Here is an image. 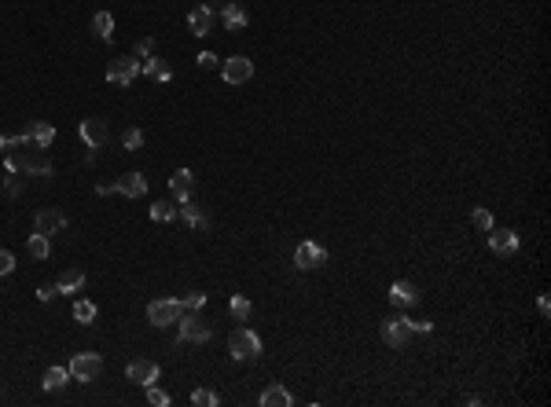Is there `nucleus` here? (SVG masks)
I'll return each mask as SVG.
<instances>
[{"mask_svg":"<svg viewBox=\"0 0 551 407\" xmlns=\"http://www.w3.org/2000/svg\"><path fill=\"white\" fill-rule=\"evenodd\" d=\"M8 155V173H30V176H52V162L44 158V147H37L26 132L11 136Z\"/></svg>","mask_w":551,"mask_h":407,"instance_id":"obj_1","label":"nucleus"},{"mask_svg":"<svg viewBox=\"0 0 551 407\" xmlns=\"http://www.w3.org/2000/svg\"><path fill=\"white\" fill-rule=\"evenodd\" d=\"M228 352H232V360L250 363V360H258V356H261V338L254 334L250 327H239L236 334L228 338Z\"/></svg>","mask_w":551,"mask_h":407,"instance_id":"obj_2","label":"nucleus"},{"mask_svg":"<svg viewBox=\"0 0 551 407\" xmlns=\"http://www.w3.org/2000/svg\"><path fill=\"white\" fill-rule=\"evenodd\" d=\"M184 312H188V309H184L181 297H158V301L147 304V323H155V327H173Z\"/></svg>","mask_w":551,"mask_h":407,"instance_id":"obj_3","label":"nucleus"},{"mask_svg":"<svg viewBox=\"0 0 551 407\" xmlns=\"http://www.w3.org/2000/svg\"><path fill=\"white\" fill-rule=\"evenodd\" d=\"M382 341H386L390 349H404L408 338H412V320L408 315H390V320H382Z\"/></svg>","mask_w":551,"mask_h":407,"instance_id":"obj_4","label":"nucleus"},{"mask_svg":"<svg viewBox=\"0 0 551 407\" xmlns=\"http://www.w3.org/2000/svg\"><path fill=\"white\" fill-rule=\"evenodd\" d=\"M176 338L181 341H210V323L202 315H195V309H188L176 320Z\"/></svg>","mask_w":551,"mask_h":407,"instance_id":"obj_5","label":"nucleus"},{"mask_svg":"<svg viewBox=\"0 0 551 407\" xmlns=\"http://www.w3.org/2000/svg\"><path fill=\"white\" fill-rule=\"evenodd\" d=\"M136 73H140V59L136 55H118V59H110V67H107V81L125 88V85L136 81Z\"/></svg>","mask_w":551,"mask_h":407,"instance_id":"obj_6","label":"nucleus"},{"mask_svg":"<svg viewBox=\"0 0 551 407\" xmlns=\"http://www.w3.org/2000/svg\"><path fill=\"white\" fill-rule=\"evenodd\" d=\"M99 371H104V360H99V352H78L70 360V374L78 381H96Z\"/></svg>","mask_w":551,"mask_h":407,"instance_id":"obj_7","label":"nucleus"},{"mask_svg":"<svg viewBox=\"0 0 551 407\" xmlns=\"http://www.w3.org/2000/svg\"><path fill=\"white\" fill-rule=\"evenodd\" d=\"M221 78H224L228 85H247V81L254 78V62H250L247 55L224 59V62H221Z\"/></svg>","mask_w":551,"mask_h":407,"instance_id":"obj_8","label":"nucleus"},{"mask_svg":"<svg viewBox=\"0 0 551 407\" xmlns=\"http://www.w3.org/2000/svg\"><path fill=\"white\" fill-rule=\"evenodd\" d=\"M294 264H298L302 272H313V268H324L327 264V250L320 243H302L294 250Z\"/></svg>","mask_w":551,"mask_h":407,"instance_id":"obj_9","label":"nucleus"},{"mask_svg":"<svg viewBox=\"0 0 551 407\" xmlns=\"http://www.w3.org/2000/svg\"><path fill=\"white\" fill-rule=\"evenodd\" d=\"M81 139H85L88 147H107V144H110L107 121H104V118H85V121H81Z\"/></svg>","mask_w":551,"mask_h":407,"instance_id":"obj_10","label":"nucleus"},{"mask_svg":"<svg viewBox=\"0 0 551 407\" xmlns=\"http://www.w3.org/2000/svg\"><path fill=\"white\" fill-rule=\"evenodd\" d=\"M125 378L147 389V386H155V381H158V363L155 360H133L129 371H125Z\"/></svg>","mask_w":551,"mask_h":407,"instance_id":"obj_11","label":"nucleus"},{"mask_svg":"<svg viewBox=\"0 0 551 407\" xmlns=\"http://www.w3.org/2000/svg\"><path fill=\"white\" fill-rule=\"evenodd\" d=\"M63 227H67V213L63 209H41L33 217V232H41V235H56Z\"/></svg>","mask_w":551,"mask_h":407,"instance_id":"obj_12","label":"nucleus"},{"mask_svg":"<svg viewBox=\"0 0 551 407\" xmlns=\"http://www.w3.org/2000/svg\"><path fill=\"white\" fill-rule=\"evenodd\" d=\"M489 250L493 253H504V257H511V253L518 250V235L511 232V227H489Z\"/></svg>","mask_w":551,"mask_h":407,"instance_id":"obj_13","label":"nucleus"},{"mask_svg":"<svg viewBox=\"0 0 551 407\" xmlns=\"http://www.w3.org/2000/svg\"><path fill=\"white\" fill-rule=\"evenodd\" d=\"M118 195H125V198H144V195H147V176H144V173H125V176H118Z\"/></svg>","mask_w":551,"mask_h":407,"instance_id":"obj_14","label":"nucleus"},{"mask_svg":"<svg viewBox=\"0 0 551 407\" xmlns=\"http://www.w3.org/2000/svg\"><path fill=\"white\" fill-rule=\"evenodd\" d=\"M188 30L195 33V37L213 33V11H210V4H199L195 11H191V15H188Z\"/></svg>","mask_w":551,"mask_h":407,"instance_id":"obj_15","label":"nucleus"},{"mask_svg":"<svg viewBox=\"0 0 551 407\" xmlns=\"http://www.w3.org/2000/svg\"><path fill=\"white\" fill-rule=\"evenodd\" d=\"M390 301L397 304V309H412V304L419 301V290L416 283H408V279H401V283L390 286Z\"/></svg>","mask_w":551,"mask_h":407,"instance_id":"obj_16","label":"nucleus"},{"mask_svg":"<svg viewBox=\"0 0 551 407\" xmlns=\"http://www.w3.org/2000/svg\"><path fill=\"white\" fill-rule=\"evenodd\" d=\"M176 213H181V217H184V224H188V227H195V232H206V227H210L206 213H202L199 206H191L188 198H184V202H176Z\"/></svg>","mask_w":551,"mask_h":407,"instance_id":"obj_17","label":"nucleus"},{"mask_svg":"<svg viewBox=\"0 0 551 407\" xmlns=\"http://www.w3.org/2000/svg\"><path fill=\"white\" fill-rule=\"evenodd\" d=\"M221 22H224V30H247V11H242L239 0H228V4H224Z\"/></svg>","mask_w":551,"mask_h":407,"instance_id":"obj_18","label":"nucleus"},{"mask_svg":"<svg viewBox=\"0 0 551 407\" xmlns=\"http://www.w3.org/2000/svg\"><path fill=\"white\" fill-rule=\"evenodd\" d=\"M191 184H195V173H191V169H176L170 176V191L176 195V202H184L191 195Z\"/></svg>","mask_w":551,"mask_h":407,"instance_id":"obj_19","label":"nucleus"},{"mask_svg":"<svg viewBox=\"0 0 551 407\" xmlns=\"http://www.w3.org/2000/svg\"><path fill=\"white\" fill-rule=\"evenodd\" d=\"M26 136L33 139L37 147H52V139H56V129L48 121H33V125H26Z\"/></svg>","mask_w":551,"mask_h":407,"instance_id":"obj_20","label":"nucleus"},{"mask_svg":"<svg viewBox=\"0 0 551 407\" xmlns=\"http://www.w3.org/2000/svg\"><path fill=\"white\" fill-rule=\"evenodd\" d=\"M294 404V397L283 389V386H268L265 392H261V407H290Z\"/></svg>","mask_w":551,"mask_h":407,"instance_id":"obj_21","label":"nucleus"},{"mask_svg":"<svg viewBox=\"0 0 551 407\" xmlns=\"http://www.w3.org/2000/svg\"><path fill=\"white\" fill-rule=\"evenodd\" d=\"M59 294H78V290L85 286V272H78V268H70V272H63L59 275Z\"/></svg>","mask_w":551,"mask_h":407,"instance_id":"obj_22","label":"nucleus"},{"mask_svg":"<svg viewBox=\"0 0 551 407\" xmlns=\"http://www.w3.org/2000/svg\"><path fill=\"white\" fill-rule=\"evenodd\" d=\"M92 30H96L99 41H110V37H114V15H110V11H96V15H92Z\"/></svg>","mask_w":551,"mask_h":407,"instance_id":"obj_23","label":"nucleus"},{"mask_svg":"<svg viewBox=\"0 0 551 407\" xmlns=\"http://www.w3.org/2000/svg\"><path fill=\"white\" fill-rule=\"evenodd\" d=\"M67 378H70V367H48L41 386H44L48 392H56V389H63V386H67Z\"/></svg>","mask_w":551,"mask_h":407,"instance_id":"obj_24","label":"nucleus"},{"mask_svg":"<svg viewBox=\"0 0 551 407\" xmlns=\"http://www.w3.org/2000/svg\"><path fill=\"white\" fill-rule=\"evenodd\" d=\"M228 309H232V315H236L239 323H247V320H250V312H254V304H250V297L232 294V301H228Z\"/></svg>","mask_w":551,"mask_h":407,"instance_id":"obj_25","label":"nucleus"},{"mask_svg":"<svg viewBox=\"0 0 551 407\" xmlns=\"http://www.w3.org/2000/svg\"><path fill=\"white\" fill-rule=\"evenodd\" d=\"M26 246H30V253L37 261H44L48 253H52V246H48V235H41V232H33L30 239H26Z\"/></svg>","mask_w":551,"mask_h":407,"instance_id":"obj_26","label":"nucleus"},{"mask_svg":"<svg viewBox=\"0 0 551 407\" xmlns=\"http://www.w3.org/2000/svg\"><path fill=\"white\" fill-rule=\"evenodd\" d=\"M151 217L162 220V224L165 220H176V206H173V202H155V206H151Z\"/></svg>","mask_w":551,"mask_h":407,"instance_id":"obj_27","label":"nucleus"},{"mask_svg":"<svg viewBox=\"0 0 551 407\" xmlns=\"http://www.w3.org/2000/svg\"><path fill=\"white\" fill-rule=\"evenodd\" d=\"M74 320H78V323H92L96 320V304L92 301H78V304H74Z\"/></svg>","mask_w":551,"mask_h":407,"instance_id":"obj_28","label":"nucleus"},{"mask_svg":"<svg viewBox=\"0 0 551 407\" xmlns=\"http://www.w3.org/2000/svg\"><path fill=\"white\" fill-rule=\"evenodd\" d=\"M191 404H195V407H213L217 404V392L213 389H195V392H191Z\"/></svg>","mask_w":551,"mask_h":407,"instance_id":"obj_29","label":"nucleus"},{"mask_svg":"<svg viewBox=\"0 0 551 407\" xmlns=\"http://www.w3.org/2000/svg\"><path fill=\"white\" fill-rule=\"evenodd\" d=\"M144 73H155L158 81H170V70H165V62H158V59H147L144 62Z\"/></svg>","mask_w":551,"mask_h":407,"instance_id":"obj_30","label":"nucleus"},{"mask_svg":"<svg viewBox=\"0 0 551 407\" xmlns=\"http://www.w3.org/2000/svg\"><path fill=\"white\" fill-rule=\"evenodd\" d=\"M470 220H474V227L489 232V227H493V213H489V209H474V213H470Z\"/></svg>","mask_w":551,"mask_h":407,"instance_id":"obj_31","label":"nucleus"},{"mask_svg":"<svg viewBox=\"0 0 551 407\" xmlns=\"http://www.w3.org/2000/svg\"><path fill=\"white\" fill-rule=\"evenodd\" d=\"M122 144H125V150H140V147H144V132H140V129H129Z\"/></svg>","mask_w":551,"mask_h":407,"instance_id":"obj_32","label":"nucleus"},{"mask_svg":"<svg viewBox=\"0 0 551 407\" xmlns=\"http://www.w3.org/2000/svg\"><path fill=\"white\" fill-rule=\"evenodd\" d=\"M181 301H184V309H202V304H206V294H202V290H191V294H184Z\"/></svg>","mask_w":551,"mask_h":407,"instance_id":"obj_33","label":"nucleus"},{"mask_svg":"<svg viewBox=\"0 0 551 407\" xmlns=\"http://www.w3.org/2000/svg\"><path fill=\"white\" fill-rule=\"evenodd\" d=\"M11 272H15V253L0 250V275H11Z\"/></svg>","mask_w":551,"mask_h":407,"instance_id":"obj_34","label":"nucleus"},{"mask_svg":"<svg viewBox=\"0 0 551 407\" xmlns=\"http://www.w3.org/2000/svg\"><path fill=\"white\" fill-rule=\"evenodd\" d=\"M147 404H155V407H165V404H170V397H165V392H162L158 386H147Z\"/></svg>","mask_w":551,"mask_h":407,"instance_id":"obj_35","label":"nucleus"},{"mask_svg":"<svg viewBox=\"0 0 551 407\" xmlns=\"http://www.w3.org/2000/svg\"><path fill=\"white\" fill-rule=\"evenodd\" d=\"M195 67H199V70H213V67H217V55H213V52H199V55H195Z\"/></svg>","mask_w":551,"mask_h":407,"instance_id":"obj_36","label":"nucleus"},{"mask_svg":"<svg viewBox=\"0 0 551 407\" xmlns=\"http://www.w3.org/2000/svg\"><path fill=\"white\" fill-rule=\"evenodd\" d=\"M37 297H41L44 304H48V301H56V297H59V286H56V283H44L41 290H37Z\"/></svg>","mask_w":551,"mask_h":407,"instance_id":"obj_37","label":"nucleus"},{"mask_svg":"<svg viewBox=\"0 0 551 407\" xmlns=\"http://www.w3.org/2000/svg\"><path fill=\"white\" fill-rule=\"evenodd\" d=\"M4 187H8V195H19V191H22V180H19V173H11L8 180H4Z\"/></svg>","mask_w":551,"mask_h":407,"instance_id":"obj_38","label":"nucleus"},{"mask_svg":"<svg viewBox=\"0 0 551 407\" xmlns=\"http://www.w3.org/2000/svg\"><path fill=\"white\" fill-rule=\"evenodd\" d=\"M96 191H99V195H114V191H118V180H99Z\"/></svg>","mask_w":551,"mask_h":407,"instance_id":"obj_39","label":"nucleus"},{"mask_svg":"<svg viewBox=\"0 0 551 407\" xmlns=\"http://www.w3.org/2000/svg\"><path fill=\"white\" fill-rule=\"evenodd\" d=\"M136 52L151 59V55H155V41H151V37H147V41H140V44H136Z\"/></svg>","mask_w":551,"mask_h":407,"instance_id":"obj_40","label":"nucleus"},{"mask_svg":"<svg viewBox=\"0 0 551 407\" xmlns=\"http://www.w3.org/2000/svg\"><path fill=\"white\" fill-rule=\"evenodd\" d=\"M412 330H416V334H430L434 323H430V320H419V323H412Z\"/></svg>","mask_w":551,"mask_h":407,"instance_id":"obj_41","label":"nucleus"},{"mask_svg":"<svg viewBox=\"0 0 551 407\" xmlns=\"http://www.w3.org/2000/svg\"><path fill=\"white\" fill-rule=\"evenodd\" d=\"M536 309H541V315L548 320V315H551V301H548V297H541V301H536Z\"/></svg>","mask_w":551,"mask_h":407,"instance_id":"obj_42","label":"nucleus"},{"mask_svg":"<svg viewBox=\"0 0 551 407\" xmlns=\"http://www.w3.org/2000/svg\"><path fill=\"white\" fill-rule=\"evenodd\" d=\"M11 147V136H0V150H8Z\"/></svg>","mask_w":551,"mask_h":407,"instance_id":"obj_43","label":"nucleus"}]
</instances>
